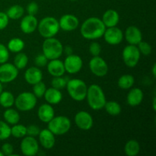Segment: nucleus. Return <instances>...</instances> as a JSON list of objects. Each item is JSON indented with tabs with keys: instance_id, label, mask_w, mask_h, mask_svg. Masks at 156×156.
I'll return each mask as SVG.
<instances>
[{
	"instance_id": "41",
	"label": "nucleus",
	"mask_w": 156,
	"mask_h": 156,
	"mask_svg": "<svg viewBox=\"0 0 156 156\" xmlns=\"http://www.w3.org/2000/svg\"><path fill=\"white\" fill-rule=\"evenodd\" d=\"M26 10H27V15H35L38 12L39 6H38V4L37 2H30L27 5Z\"/></svg>"
},
{
	"instance_id": "44",
	"label": "nucleus",
	"mask_w": 156,
	"mask_h": 156,
	"mask_svg": "<svg viewBox=\"0 0 156 156\" xmlns=\"http://www.w3.org/2000/svg\"><path fill=\"white\" fill-rule=\"evenodd\" d=\"M9 23V18L5 12H0V30H4L7 27Z\"/></svg>"
},
{
	"instance_id": "33",
	"label": "nucleus",
	"mask_w": 156,
	"mask_h": 156,
	"mask_svg": "<svg viewBox=\"0 0 156 156\" xmlns=\"http://www.w3.org/2000/svg\"><path fill=\"white\" fill-rule=\"evenodd\" d=\"M11 136L15 138H23L27 136V126L18 123L13 125V126L11 127Z\"/></svg>"
},
{
	"instance_id": "30",
	"label": "nucleus",
	"mask_w": 156,
	"mask_h": 156,
	"mask_svg": "<svg viewBox=\"0 0 156 156\" xmlns=\"http://www.w3.org/2000/svg\"><path fill=\"white\" fill-rule=\"evenodd\" d=\"M104 108L105 109L106 112L111 116H118L121 113L122 108L120 104L115 101H106Z\"/></svg>"
},
{
	"instance_id": "5",
	"label": "nucleus",
	"mask_w": 156,
	"mask_h": 156,
	"mask_svg": "<svg viewBox=\"0 0 156 156\" xmlns=\"http://www.w3.org/2000/svg\"><path fill=\"white\" fill-rule=\"evenodd\" d=\"M42 51L48 60H51L59 59L63 53L64 48L62 43L53 37L45 38L42 45Z\"/></svg>"
},
{
	"instance_id": "50",
	"label": "nucleus",
	"mask_w": 156,
	"mask_h": 156,
	"mask_svg": "<svg viewBox=\"0 0 156 156\" xmlns=\"http://www.w3.org/2000/svg\"><path fill=\"white\" fill-rule=\"evenodd\" d=\"M69 1H72V2H75V1H76V0H69Z\"/></svg>"
},
{
	"instance_id": "28",
	"label": "nucleus",
	"mask_w": 156,
	"mask_h": 156,
	"mask_svg": "<svg viewBox=\"0 0 156 156\" xmlns=\"http://www.w3.org/2000/svg\"><path fill=\"white\" fill-rule=\"evenodd\" d=\"M24 42L19 37L12 38L7 44V48L9 52L18 53L22 51L24 48Z\"/></svg>"
},
{
	"instance_id": "46",
	"label": "nucleus",
	"mask_w": 156,
	"mask_h": 156,
	"mask_svg": "<svg viewBox=\"0 0 156 156\" xmlns=\"http://www.w3.org/2000/svg\"><path fill=\"white\" fill-rule=\"evenodd\" d=\"M152 75H153L154 77H155L156 76V65H155V63L154 64L153 66H152Z\"/></svg>"
},
{
	"instance_id": "24",
	"label": "nucleus",
	"mask_w": 156,
	"mask_h": 156,
	"mask_svg": "<svg viewBox=\"0 0 156 156\" xmlns=\"http://www.w3.org/2000/svg\"><path fill=\"white\" fill-rule=\"evenodd\" d=\"M44 97L47 103L51 105H55L60 103L62 99V94L60 90L51 87L47 88Z\"/></svg>"
},
{
	"instance_id": "9",
	"label": "nucleus",
	"mask_w": 156,
	"mask_h": 156,
	"mask_svg": "<svg viewBox=\"0 0 156 156\" xmlns=\"http://www.w3.org/2000/svg\"><path fill=\"white\" fill-rule=\"evenodd\" d=\"M18 69L15 65L9 62L0 64V82L2 84L10 83L17 79Z\"/></svg>"
},
{
	"instance_id": "21",
	"label": "nucleus",
	"mask_w": 156,
	"mask_h": 156,
	"mask_svg": "<svg viewBox=\"0 0 156 156\" xmlns=\"http://www.w3.org/2000/svg\"><path fill=\"white\" fill-rule=\"evenodd\" d=\"M55 111L51 105L43 104L37 110V117L43 123H49L54 117Z\"/></svg>"
},
{
	"instance_id": "49",
	"label": "nucleus",
	"mask_w": 156,
	"mask_h": 156,
	"mask_svg": "<svg viewBox=\"0 0 156 156\" xmlns=\"http://www.w3.org/2000/svg\"><path fill=\"white\" fill-rule=\"evenodd\" d=\"M0 156H4V155H3V153L2 152L1 150H0Z\"/></svg>"
},
{
	"instance_id": "12",
	"label": "nucleus",
	"mask_w": 156,
	"mask_h": 156,
	"mask_svg": "<svg viewBox=\"0 0 156 156\" xmlns=\"http://www.w3.org/2000/svg\"><path fill=\"white\" fill-rule=\"evenodd\" d=\"M63 64L66 72L69 74H76L82 69L83 61L79 56L72 53L66 56Z\"/></svg>"
},
{
	"instance_id": "16",
	"label": "nucleus",
	"mask_w": 156,
	"mask_h": 156,
	"mask_svg": "<svg viewBox=\"0 0 156 156\" xmlns=\"http://www.w3.org/2000/svg\"><path fill=\"white\" fill-rule=\"evenodd\" d=\"M38 20L35 15H27L23 17L20 22V28L24 34H30L34 33L37 28Z\"/></svg>"
},
{
	"instance_id": "26",
	"label": "nucleus",
	"mask_w": 156,
	"mask_h": 156,
	"mask_svg": "<svg viewBox=\"0 0 156 156\" xmlns=\"http://www.w3.org/2000/svg\"><path fill=\"white\" fill-rule=\"evenodd\" d=\"M124 152L127 156H136L140 152L139 142L135 140H130L126 142L124 146Z\"/></svg>"
},
{
	"instance_id": "39",
	"label": "nucleus",
	"mask_w": 156,
	"mask_h": 156,
	"mask_svg": "<svg viewBox=\"0 0 156 156\" xmlns=\"http://www.w3.org/2000/svg\"><path fill=\"white\" fill-rule=\"evenodd\" d=\"M89 52L93 56H99L101 52V46L96 41H93L89 46Z\"/></svg>"
},
{
	"instance_id": "2",
	"label": "nucleus",
	"mask_w": 156,
	"mask_h": 156,
	"mask_svg": "<svg viewBox=\"0 0 156 156\" xmlns=\"http://www.w3.org/2000/svg\"><path fill=\"white\" fill-rule=\"evenodd\" d=\"M90 108L94 111H100L103 109L106 103V97L101 87L93 84L88 87L86 98Z\"/></svg>"
},
{
	"instance_id": "47",
	"label": "nucleus",
	"mask_w": 156,
	"mask_h": 156,
	"mask_svg": "<svg viewBox=\"0 0 156 156\" xmlns=\"http://www.w3.org/2000/svg\"><path fill=\"white\" fill-rule=\"evenodd\" d=\"M155 101H156V98H155V96H154V98H153V100H152V107H153V110H154V111H155V110H156Z\"/></svg>"
},
{
	"instance_id": "17",
	"label": "nucleus",
	"mask_w": 156,
	"mask_h": 156,
	"mask_svg": "<svg viewBox=\"0 0 156 156\" xmlns=\"http://www.w3.org/2000/svg\"><path fill=\"white\" fill-rule=\"evenodd\" d=\"M127 43L131 45H138L140 41H143V34L138 27L134 25L129 26L125 30L123 34Z\"/></svg>"
},
{
	"instance_id": "29",
	"label": "nucleus",
	"mask_w": 156,
	"mask_h": 156,
	"mask_svg": "<svg viewBox=\"0 0 156 156\" xmlns=\"http://www.w3.org/2000/svg\"><path fill=\"white\" fill-rule=\"evenodd\" d=\"M135 79L132 75L125 74L120 76L117 81V85L123 90L130 89L134 85Z\"/></svg>"
},
{
	"instance_id": "13",
	"label": "nucleus",
	"mask_w": 156,
	"mask_h": 156,
	"mask_svg": "<svg viewBox=\"0 0 156 156\" xmlns=\"http://www.w3.org/2000/svg\"><path fill=\"white\" fill-rule=\"evenodd\" d=\"M74 120L77 127L82 130H89L94 124L92 116L85 111H79L75 115Z\"/></svg>"
},
{
	"instance_id": "40",
	"label": "nucleus",
	"mask_w": 156,
	"mask_h": 156,
	"mask_svg": "<svg viewBox=\"0 0 156 156\" xmlns=\"http://www.w3.org/2000/svg\"><path fill=\"white\" fill-rule=\"evenodd\" d=\"M34 62L36 64V66L37 67H44L47 65V62H48V59L44 55V53L42 54H39L35 57L34 59Z\"/></svg>"
},
{
	"instance_id": "23",
	"label": "nucleus",
	"mask_w": 156,
	"mask_h": 156,
	"mask_svg": "<svg viewBox=\"0 0 156 156\" xmlns=\"http://www.w3.org/2000/svg\"><path fill=\"white\" fill-rule=\"evenodd\" d=\"M101 20L106 27H115L120 21V15L116 10L108 9L104 13Z\"/></svg>"
},
{
	"instance_id": "15",
	"label": "nucleus",
	"mask_w": 156,
	"mask_h": 156,
	"mask_svg": "<svg viewBox=\"0 0 156 156\" xmlns=\"http://www.w3.org/2000/svg\"><path fill=\"white\" fill-rule=\"evenodd\" d=\"M60 29L65 31H73L79 25V20L76 15L72 14H66L60 18L59 21Z\"/></svg>"
},
{
	"instance_id": "10",
	"label": "nucleus",
	"mask_w": 156,
	"mask_h": 156,
	"mask_svg": "<svg viewBox=\"0 0 156 156\" xmlns=\"http://www.w3.org/2000/svg\"><path fill=\"white\" fill-rule=\"evenodd\" d=\"M20 149L24 155L34 156L39 152V143L34 137L25 136L21 140Z\"/></svg>"
},
{
	"instance_id": "3",
	"label": "nucleus",
	"mask_w": 156,
	"mask_h": 156,
	"mask_svg": "<svg viewBox=\"0 0 156 156\" xmlns=\"http://www.w3.org/2000/svg\"><path fill=\"white\" fill-rule=\"evenodd\" d=\"M69 95L76 101H82L86 98L88 86L83 80L73 79L67 81L66 86Z\"/></svg>"
},
{
	"instance_id": "34",
	"label": "nucleus",
	"mask_w": 156,
	"mask_h": 156,
	"mask_svg": "<svg viewBox=\"0 0 156 156\" xmlns=\"http://www.w3.org/2000/svg\"><path fill=\"white\" fill-rule=\"evenodd\" d=\"M11 136V127L5 121L0 120V140H8Z\"/></svg>"
},
{
	"instance_id": "1",
	"label": "nucleus",
	"mask_w": 156,
	"mask_h": 156,
	"mask_svg": "<svg viewBox=\"0 0 156 156\" xmlns=\"http://www.w3.org/2000/svg\"><path fill=\"white\" fill-rule=\"evenodd\" d=\"M106 27L101 18L90 17L87 18L80 28V33L85 39L97 40L103 37Z\"/></svg>"
},
{
	"instance_id": "7",
	"label": "nucleus",
	"mask_w": 156,
	"mask_h": 156,
	"mask_svg": "<svg viewBox=\"0 0 156 156\" xmlns=\"http://www.w3.org/2000/svg\"><path fill=\"white\" fill-rule=\"evenodd\" d=\"M37 102V98L33 94V92L24 91L20 93L15 99V104L16 108L21 111H30L35 108Z\"/></svg>"
},
{
	"instance_id": "11",
	"label": "nucleus",
	"mask_w": 156,
	"mask_h": 156,
	"mask_svg": "<svg viewBox=\"0 0 156 156\" xmlns=\"http://www.w3.org/2000/svg\"><path fill=\"white\" fill-rule=\"evenodd\" d=\"M90 71L98 77H104L108 73V65L101 56H93L89 61Z\"/></svg>"
},
{
	"instance_id": "43",
	"label": "nucleus",
	"mask_w": 156,
	"mask_h": 156,
	"mask_svg": "<svg viewBox=\"0 0 156 156\" xmlns=\"http://www.w3.org/2000/svg\"><path fill=\"white\" fill-rule=\"evenodd\" d=\"M40 131H41V129L37 125L32 124L27 126V136H30L33 137L38 136Z\"/></svg>"
},
{
	"instance_id": "19",
	"label": "nucleus",
	"mask_w": 156,
	"mask_h": 156,
	"mask_svg": "<svg viewBox=\"0 0 156 156\" xmlns=\"http://www.w3.org/2000/svg\"><path fill=\"white\" fill-rule=\"evenodd\" d=\"M24 79L29 85H34L43 79V73L37 66H31L24 73Z\"/></svg>"
},
{
	"instance_id": "22",
	"label": "nucleus",
	"mask_w": 156,
	"mask_h": 156,
	"mask_svg": "<svg viewBox=\"0 0 156 156\" xmlns=\"http://www.w3.org/2000/svg\"><path fill=\"white\" fill-rule=\"evenodd\" d=\"M143 98H144V94L142 89L139 88H134L129 90L126 96V102L130 107H136L143 102Z\"/></svg>"
},
{
	"instance_id": "31",
	"label": "nucleus",
	"mask_w": 156,
	"mask_h": 156,
	"mask_svg": "<svg viewBox=\"0 0 156 156\" xmlns=\"http://www.w3.org/2000/svg\"><path fill=\"white\" fill-rule=\"evenodd\" d=\"M9 19L17 20L21 18L24 13V9L19 5H14L11 6L5 12Z\"/></svg>"
},
{
	"instance_id": "4",
	"label": "nucleus",
	"mask_w": 156,
	"mask_h": 156,
	"mask_svg": "<svg viewBox=\"0 0 156 156\" xmlns=\"http://www.w3.org/2000/svg\"><path fill=\"white\" fill-rule=\"evenodd\" d=\"M38 32L44 38L53 37L60 30L59 21L53 17H45L38 21Z\"/></svg>"
},
{
	"instance_id": "6",
	"label": "nucleus",
	"mask_w": 156,
	"mask_h": 156,
	"mask_svg": "<svg viewBox=\"0 0 156 156\" xmlns=\"http://www.w3.org/2000/svg\"><path fill=\"white\" fill-rule=\"evenodd\" d=\"M48 123V129L55 136H62L67 133L71 129V120L65 116H57Z\"/></svg>"
},
{
	"instance_id": "48",
	"label": "nucleus",
	"mask_w": 156,
	"mask_h": 156,
	"mask_svg": "<svg viewBox=\"0 0 156 156\" xmlns=\"http://www.w3.org/2000/svg\"><path fill=\"white\" fill-rule=\"evenodd\" d=\"M3 91V86H2V83L0 82V94H1L2 91Z\"/></svg>"
},
{
	"instance_id": "18",
	"label": "nucleus",
	"mask_w": 156,
	"mask_h": 156,
	"mask_svg": "<svg viewBox=\"0 0 156 156\" xmlns=\"http://www.w3.org/2000/svg\"><path fill=\"white\" fill-rule=\"evenodd\" d=\"M38 140H39V143L41 146L45 149H52L56 143L55 135L48 128L40 131V133L38 135Z\"/></svg>"
},
{
	"instance_id": "20",
	"label": "nucleus",
	"mask_w": 156,
	"mask_h": 156,
	"mask_svg": "<svg viewBox=\"0 0 156 156\" xmlns=\"http://www.w3.org/2000/svg\"><path fill=\"white\" fill-rule=\"evenodd\" d=\"M47 67L49 74L51 75L53 77L62 76L66 73L63 62L59 59L50 60V62H47Z\"/></svg>"
},
{
	"instance_id": "14",
	"label": "nucleus",
	"mask_w": 156,
	"mask_h": 156,
	"mask_svg": "<svg viewBox=\"0 0 156 156\" xmlns=\"http://www.w3.org/2000/svg\"><path fill=\"white\" fill-rule=\"evenodd\" d=\"M104 39L105 42L110 45H117L122 42L123 39V33L117 26L106 27L104 33Z\"/></svg>"
},
{
	"instance_id": "45",
	"label": "nucleus",
	"mask_w": 156,
	"mask_h": 156,
	"mask_svg": "<svg viewBox=\"0 0 156 156\" xmlns=\"http://www.w3.org/2000/svg\"><path fill=\"white\" fill-rule=\"evenodd\" d=\"M65 52L66 53H68V55H69V54H72V53H73V50H72V48L70 47H66L65 48Z\"/></svg>"
},
{
	"instance_id": "36",
	"label": "nucleus",
	"mask_w": 156,
	"mask_h": 156,
	"mask_svg": "<svg viewBox=\"0 0 156 156\" xmlns=\"http://www.w3.org/2000/svg\"><path fill=\"white\" fill-rule=\"evenodd\" d=\"M67 80L62 78V76H58V77H53L51 80V85L53 88L56 89L62 90L66 86Z\"/></svg>"
},
{
	"instance_id": "32",
	"label": "nucleus",
	"mask_w": 156,
	"mask_h": 156,
	"mask_svg": "<svg viewBox=\"0 0 156 156\" xmlns=\"http://www.w3.org/2000/svg\"><path fill=\"white\" fill-rule=\"evenodd\" d=\"M27 63H28V57L25 53L20 52V53H17L16 56L14 58L13 64L18 70L25 68Z\"/></svg>"
},
{
	"instance_id": "8",
	"label": "nucleus",
	"mask_w": 156,
	"mask_h": 156,
	"mask_svg": "<svg viewBox=\"0 0 156 156\" xmlns=\"http://www.w3.org/2000/svg\"><path fill=\"white\" fill-rule=\"evenodd\" d=\"M140 50L136 45L126 46L122 52V58L125 65L129 68H134L137 66L140 59Z\"/></svg>"
},
{
	"instance_id": "35",
	"label": "nucleus",
	"mask_w": 156,
	"mask_h": 156,
	"mask_svg": "<svg viewBox=\"0 0 156 156\" xmlns=\"http://www.w3.org/2000/svg\"><path fill=\"white\" fill-rule=\"evenodd\" d=\"M46 90H47V86L42 81L33 85V94L36 96L37 98H41L44 97Z\"/></svg>"
},
{
	"instance_id": "25",
	"label": "nucleus",
	"mask_w": 156,
	"mask_h": 156,
	"mask_svg": "<svg viewBox=\"0 0 156 156\" xmlns=\"http://www.w3.org/2000/svg\"><path fill=\"white\" fill-rule=\"evenodd\" d=\"M3 118L9 125H15L19 122L20 114L15 109L11 108H6L3 113Z\"/></svg>"
},
{
	"instance_id": "42",
	"label": "nucleus",
	"mask_w": 156,
	"mask_h": 156,
	"mask_svg": "<svg viewBox=\"0 0 156 156\" xmlns=\"http://www.w3.org/2000/svg\"><path fill=\"white\" fill-rule=\"evenodd\" d=\"M1 151L3 153V155L6 156H12L13 155L14 148L12 144L10 143H4L1 147Z\"/></svg>"
},
{
	"instance_id": "27",
	"label": "nucleus",
	"mask_w": 156,
	"mask_h": 156,
	"mask_svg": "<svg viewBox=\"0 0 156 156\" xmlns=\"http://www.w3.org/2000/svg\"><path fill=\"white\" fill-rule=\"evenodd\" d=\"M15 96L12 92L2 91L0 94V105L4 108H12L15 104Z\"/></svg>"
},
{
	"instance_id": "38",
	"label": "nucleus",
	"mask_w": 156,
	"mask_h": 156,
	"mask_svg": "<svg viewBox=\"0 0 156 156\" xmlns=\"http://www.w3.org/2000/svg\"><path fill=\"white\" fill-rule=\"evenodd\" d=\"M9 59V50L4 44H0V64L5 63Z\"/></svg>"
},
{
	"instance_id": "37",
	"label": "nucleus",
	"mask_w": 156,
	"mask_h": 156,
	"mask_svg": "<svg viewBox=\"0 0 156 156\" xmlns=\"http://www.w3.org/2000/svg\"><path fill=\"white\" fill-rule=\"evenodd\" d=\"M139 50H140V54H143L144 56H149L152 53V46L146 41H140L137 45Z\"/></svg>"
}]
</instances>
